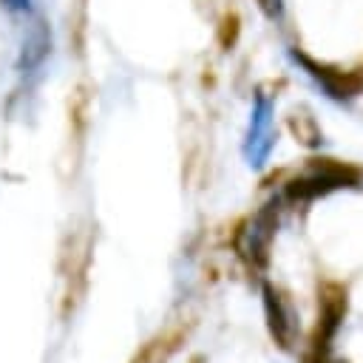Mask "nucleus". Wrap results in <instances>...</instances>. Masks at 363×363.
<instances>
[{"label":"nucleus","mask_w":363,"mask_h":363,"mask_svg":"<svg viewBox=\"0 0 363 363\" xmlns=\"http://www.w3.org/2000/svg\"><path fill=\"white\" fill-rule=\"evenodd\" d=\"M275 227H278V201H269L264 210H258L235 235V250L238 255L255 267V269H264L269 264V244H272V235H275Z\"/></svg>","instance_id":"nucleus-1"},{"label":"nucleus","mask_w":363,"mask_h":363,"mask_svg":"<svg viewBox=\"0 0 363 363\" xmlns=\"http://www.w3.org/2000/svg\"><path fill=\"white\" fill-rule=\"evenodd\" d=\"M343 315H346V289L340 284H326L323 292H320V323H318L312 354H326L329 352V343H332L335 332L340 329Z\"/></svg>","instance_id":"nucleus-2"},{"label":"nucleus","mask_w":363,"mask_h":363,"mask_svg":"<svg viewBox=\"0 0 363 363\" xmlns=\"http://www.w3.org/2000/svg\"><path fill=\"white\" fill-rule=\"evenodd\" d=\"M261 292H264V312H267L269 332L278 340V346L289 349L292 340H295V318H292V309H289V303L284 301V295L272 284H264Z\"/></svg>","instance_id":"nucleus-3"},{"label":"nucleus","mask_w":363,"mask_h":363,"mask_svg":"<svg viewBox=\"0 0 363 363\" xmlns=\"http://www.w3.org/2000/svg\"><path fill=\"white\" fill-rule=\"evenodd\" d=\"M272 147L269 139V102L258 99L255 111H252V125H250V136H247V159L252 167H261L267 153Z\"/></svg>","instance_id":"nucleus-4"},{"label":"nucleus","mask_w":363,"mask_h":363,"mask_svg":"<svg viewBox=\"0 0 363 363\" xmlns=\"http://www.w3.org/2000/svg\"><path fill=\"white\" fill-rule=\"evenodd\" d=\"M45 54H48V34H45V28H43V26H37V28H31V34H28V37L23 40V45H20L17 74H20V79H23V82H26V79H31V77L43 68Z\"/></svg>","instance_id":"nucleus-5"},{"label":"nucleus","mask_w":363,"mask_h":363,"mask_svg":"<svg viewBox=\"0 0 363 363\" xmlns=\"http://www.w3.org/2000/svg\"><path fill=\"white\" fill-rule=\"evenodd\" d=\"M31 3H34V0H0V6H3L9 14H28V11H31Z\"/></svg>","instance_id":"nucleus-6"},{"label":"nucleus","mask_w":363,"mask_h":363,"mask_svg":"<svg viewBox=\"0 0 363 363\" xmlns=\"http://www.w3.org/2000/svg\"><path fill=\"white\" fill-rule=\"evenodd\" d=\"M306 363H340V360H332V357H329V352H326V354H312Z\"/></svg>","instance_id":"nucleus-7"}]
</instances>
